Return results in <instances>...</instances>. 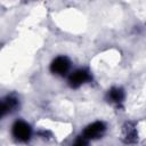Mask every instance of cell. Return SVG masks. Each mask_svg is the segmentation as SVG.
<instances>
[{
    "mask_svg": "<svg viewBox=\"0 0 146 146\" xmlns=\"http://www.w3.org/2000/svg\"><path fill=\"white\" fill-rule=\"evenodd\" d=\"M70 68V60L67 57L65 56H59L56 57L51 64H50V71L54 74H58V75H64L67 73Z\"/></svg>",
    "mask_w": 146,
    "mask_h": 146,
    "instance_id": "cell-3",
    "label": "cell"
},
{
    "mask_svg": "<svg viewBox=\"0 0 146 146\" xmlns=\"http://www.w3.org/2000/svg\"><path fill=\"white\" fill-rule=\"evenodd\" d=\"M123 139L125 143H135L137 140V131L132 123H125L123 125Z\"/></svg>",
    "mask_w": 146,
    "mask_h": 146,
    "instance_id": "cell-5",
    "label": "cell"
},
{
    "mask_svg": "<svg viewBox=\"0 0 146 146\" xmlns=\"http://www.w3.org/2000/svg\"><path fill=\"white\" fill-rule=\"evenodd\" d=\"M106 129V125L104 122H100V121H97V122H94L91 124H89L84 130H83V137L87 138V139H96V138H99L103 132L105 131Z\"/></svg>",
    "mask_w": 146,
    "mask_h": 146,
    "instance_id": "cell-4",
    "label": "cell"
},
{
    "mask_svg": "<svg viewBox=\"0 0 146 146\" xmlns=\"http://www.w3.org/2000/svg\"><path fill=\"white\" fill-rule=\"evenodd\" d=\"M3 103H5V105H6L7 112L15 110V108L17 107V105H18V100H17L15 97H13V96H9V97H7V98H6V100H5Z\"/></svg>",
    "mask_w": 146,
    "mask_h": 146,
    "instance_id": "cell-7",
    "label": "cell"
},
{
    "mask_svg": "<svg viewBox=\"0 0 146 146\" xmlns=\"http://www.w3.org/2000/svg\"><path fill=\"white\" fill-rule=\"evenodd\" d=\"M90 79H91V76H90L89 72L87 70L80 68V70L74 71L70 75V78H68V84L72 88H79L81 84L88 82Z\"/></svg>",
    "mask_w": 146,
    "mask_h": 146,
    "instance_id": "cell-2",
    "label": "cell"
},
{
    "mask_svg": "<svg viewBox=\"0 0 146 146\" xmlns=\"http://www.w3.org/2000/svg\"><path fill=\"white\" fill-rule=\"evenodd\" d=\"M124 98V92L121 88H112L108 91V99L113 103L120 104Z\"/></svg>",
    "mask_w": 146,
    "mask_h": 146,
    "instance_id": "cell-6",
    "label": "cell"
},
{
    "mask_svg": "<svg viewBox=\"0 0 146 146\" xmlns=\"http://www.w3.org/2000/svg\"><path fill=\"white\" fill-rule=\"evenodd\" d=\"M87 144H88V139L84 138L83 136L82 137H79L78 140L75 141V145H87Z\"/></svg>",
    "mask_w": 146,
    "mask_h": 146,
    "instance_id": "cell-8",
    "label": "cell"
},
{
    "mask_svg": "<svg viewBox=\"0 0 146 146\" xmlns=\"http://www.w3.org/2000/svg\"><path fill=\"white\" fill-rule=\"evenodd\" d=\"M5 113H7L6 105H5V103H3V102H0V117H1Z\"/></svg>",
    "mask_w": 146,
    "mask_h": 146,
    "instance_id": "cell-9",
    "label": "cell"
},
{
    "mask_svg": "<svg viewBox=\"0 0 146 146\" xmlns=\"http://www.w3.org/2000/svg\"><path fill=\"white\" fill-rule=\"evenodd\" d=\"M31 127L24 121H17L13 125V135L15 138L22 141H27L31 138Z\"/></svg>",
    "mask_w": 146,
    "mask_h": 146,
    "instance_id": "cell-1",
    "label": "cell"
}]
</instances>
